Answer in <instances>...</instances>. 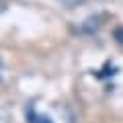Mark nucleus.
Masks as SVG:
<instances>
[{"label":"nucleus","mask_w":123,"mask_h":123,"mask_svg":"<svg viewBox=\"0 0 123 123\" xmlns=\"http://www.w3.org/2000/svg\"><path fill=\"white\" fill-rule=\"evenodd\" d=\"M27 117H29V123H51V119H49V117H45V115H39V113L35 115L33 111H31Z\"/></svg>","instance_id":"nucleus-1"},{"label":"nucleus","mask_w":123,"mask_h":123,"mask_svg":"<svg viewBox=\"0 0 123 123\" xmlns=\"http://www.w3.org/2000/svg\"><path fill=\"white\" fill-rule=\"evenodd\" d=\"M113 37H115V41H117L119 45H123V27H119V29H115Z\"/></svg>","instance_id":"nucleus-2"},{"label":"nucleus","mask_w":123,"mask_h":123,"mask_svg":"<svg viewBox=\"0 0 123 123\" xmlns=\"http://www.w3.org/2000/svg\"><path fill=\"white\" fill-rule=\"evenodd\" d=\"M4 8H6V2H4V0H0V12H2Z\"/></svg>","instance_id":"nucleus-3"}]
</instances>
